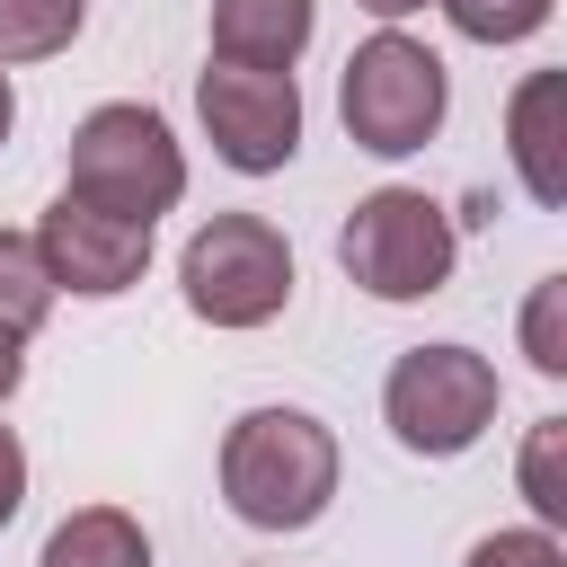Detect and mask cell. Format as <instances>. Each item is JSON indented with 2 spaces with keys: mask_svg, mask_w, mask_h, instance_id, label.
Masks as SVG:
<instances>
[{
  "mask_svg": "<svg viewBox=\"0 0 567 567\" xmlns=\"http://www.w3.org/2000/svg\"><path fill=\"white\" fill-rule=\"evenodd\" d=\"M434 9H443L452 35H470V44H523V35L549 27L558 0H434Z\"/></svg>",
  "mask_w": 567,
  "mask_h": 567,
  "instance_id": "obj_15",
  "label": "cell"
},
{
  "mask_svg": "<svg viewBox=\"0 0 567 567\" xmlns=\"http://www.w3.org/2000/svg\"><path fill=\"white\" fill-rule=\"evenodd\" d=\"M27 239H35L44 275H53V292H80V301H115V292H133L142 266H151V221L97 213V204H80V195H53Z\"/></svg>",
  "mask_w": 567,
  "mask_h": 567,
  "instance_id": "obj_8",
  "label": "cell"
},
{
  "mask_svg": "<svg viewBox=\"0 0 567 567\" xmlns=\"http://www.w3.org/2000/svg\"><path fill=\"white\" fill-rule=\"evenodd\" d=\"M80 27H89V0H0V71L71 53Z\"/></svg>",
  "mask_w": 567,
  "mask_h": 567,
  "instance_id": "obj_12",
  "label": "cell"
},
{
  "mask_svg": "<svg viewBox=\"0 0 567 567\" xmlns=\"http://www.w3.org/2000/svg\"><path fill=\"white\" fill-rule=\"evenodd\" d=\"M319 35V0H213V62L292 71Z\"/></svg>",
  "mask_w": 567,
  "mask_h": 567,
  "instance_id": "obj_10",
  "label": "cell"
},
{
  "mask_svg": "<svg viewBox=\"0 0 567 567\" xmlns=\"http://www.w3.org/2000/svg\"><path fill=\"white\" fill-rule=\"evenodd\" d=\"M523 496H532L540 532L567 523V416H540V425L523 434Z\"/></svg>",
  "mask_w": 567,
  "mask_h": 567,
  "instance_id": "obj_14",
  "label": "cell"
},
{
  "mask_svg": "<svg viewBox=\"0 0 567 567\" xmlns=\"http://www.w3.org/2000/svg\"><path fill=\"white\" fill-rule=\"evenodd\" d=\"M496 399H505V381H496V363L478 346H408L390 363V381H381V416L416 461L470 452L496 425Z\"/></svg>",
  "mask_w": 567,
  "mask_h": 567,
  "instance_id": "obj_5",
  "label": "cell"
},
{
  "mask_svg": "<svg viewBox=\"0 0 567 567\" xmlns=\"http://www.w3.org/2000/svg\"><path fill=\"white\" fill-rule=\"evenodd\" d=\"M461 567H567V549H558V532H540V523H523V532H487Z\"/></svg>",
  "mask_w": 567,
  "mask_h": 567,
  "instance_id": "obj_17",
  "label": "cell"
},
{
  "mask_svg": "<svg viewBox=\"0 0 567 567\" xmlns=\"http://www.w3.org/2000/svg\"><path fill=\"white\" fill-rule=\"evenodd\" d=\"M558 115H567V80L558 71H532L514 97H505V159H514V177H523V195L540 204V213H558L567 204V133H558Z\"/></svg>",
  "mask_w": 567,
  "mask_h": 567,
  "instance_id": "obj_9",
  "label": "cell"
},
{
  "mask_svg": "<svg viewBox=\"0 0 567 567\" xmlns=\"http://www.w3.org/2000/svg\"><path fill=\"white\" fill-rule=\"evenodd\" d=\"M337 434L310 408H248L221 434V505L248 532H310L337 496Z\"/></svg>",
  "mask_w": 567,
  "mask_h": 567,
  "instance_id": "obj_1",
  "label": "cell"
},
{
  "mask_svg": "<svg viewBox=\"0 0 567 567\" xmlns=\"http://www.w3.org/2000/svg\"><path fill=\"white\" fill-rule=\"evenodd\" d=\"M443 106H452V71L434 44L381 27L346 53V80H337V115H346V142L372 151V159H408L443 133Z\"/></svg>",
  "mask_w": 567,
  "mask_h": 567,
  "instance_id": "obj_2",
  "label": "cell"
},
{
  "mask_svg": "<svg viewBox=\"0 0 567 567\" xmlns=\"http://www.w3.org/2000/svg\"><path fill=\"white\" fill-rule=\"evenodd\" d=\"M523 354H532V372H567V275H540L532 284V301H523Z\"/></svg>",
  "mask_w": 567,
  "mask_h": 567,
  "instance_id": "obj_16",
  "label": "cell"
},
{
  "mask_svg": "<svg viewBox=\"0 0 567 567\" xmlns=\"http://www.w3.org/2000/svg\"><path fill=\"white\" fill-rule=\"evenodd\" d=\"M195 115H204L221 168H239V177H275V168L301 151V89H292V71H230V62H204Z\"/></svg>",
  "mask_w": 567,
  "mask_h": 567,
  "instance_id": "obj_7",
  "label": "cell"
},
{
  "mask_svg": "<svg viewBox=\"0 0 567 567\" xmlns=\"http://www.w3.org/2000/svg\"><path fill=\"white\" fill-rule=\"evenodd\" d=\"M44 310H53V275H44V257H35V239L27 230H0V337H35L44 328Z\"/></svg>",
  "mask_w": 567,
  "mask_h": 567,
  "instance_id": "obj_13",
  "label": "cell"
},
{
  "mask_svg": "<svg viewBox=\"0 0 567 567\" xmlns=\"http://www.w3.org/2000/svg\"><path fill=\"white\" fill-rule=\"evenodd\" d=\"M186 310L204 328H266L292 301V248L266 213H213L177 257Z\"/></svg>",
  "mask_w": 567,
  "mask_h": 567,
  "instance_id": "obj_6",
  "label": "cell"
},
{
  "mask_svg": "<svg viewBox=\"0 0 567 567\" xmlns=\"http://www.w3.org/2000/svg\"><path fill=\"white\" fill-rule=\"evenodd\" d=\"M18 505H27V452H18V434L0 425V532L18 523Z\"/></svg>",
  "mask_w": 567,
  "mask_h": 567,
  "instance_id": "obj_18",
  "label": "cell"
},
{
  "mask_svg": "<svg viewBox=\"0 0 567 567\" xmlns=\"http://www.w3.org/2000/svg\"><path fill=\"white\" fill-rule=\"evenodd\" d=\"M452 257H461L452 213L425 186H372V195H354V213L337 230V266L372 301H425V292H443Z\"/></svg>",
  "mask_w": 567,
  "mask_h": 567,
  "instance_id": "obj_4",
  "label": "cell"
},
{
  "mask_svg": "<svg viewBox=\"0 0 567 567\" xmlns=\"http://www.w3.org/2000/svg\"><path fill=\"white\" fill-rule=\"evenodd\" d=\"M35 567H151V532L124 505H80L44 532Z\"/></svg>",
  "mask_w": 567,
  "mask_h": 567,
  "instance_id": "obj_11",
  "label": "cell"
},
{
  "mask_svg": "<svg viewBox=\"0 0 567 567\" xmlns=\"http://www.w3.org/2000/svg\"><path fill=\"white\" fill-rule=\"evenodd\" d=\"M354 9H372V18H381V27H399V18H416V9H425V0H354Z\"/></svg>",
  "mask_w": 567,
  "mask_h": 567,
  "instance_id": "obj_20",
  "label": "cell"
},
{
  "mask_svg": "<svg viewBox=\"0 0 567 567\" xmlns=\"http://www.w3.org/2000/svg\"><path fill=\"white\" fill-rule=\"evenodd\" d=\"M9 124H18V89H9V71H0V142H9Z\"/></svg>",
  "mask_w": 567,
  "mask_h": 567,
  "instance_id": "obj_21",
  "label": "cell"
},
{
  "mask_svg": "<svg viewBox=\"0 0 567 567\" xmlns=\"http://www.w3.org/2000/svg\"><path fill=\"white\" fill-rule=\"evenodd\" d=\"M62 195H80L97 213H124V221H159L186 195V151L168 133V115L133 106V97L89 106L80 133H71V186Z\"/></svg>",
  "mask_w": 567,
  "mask_h": 567,
  "instance_id": "obj_3",
  "label": "cell"
},
{
  "mask_svg": "<svg viewBox=\"0 0 567 567\" xmlns=\"http://www.w3.org/2000/svg\"><path fill=\"white\" fill-rule=\"evenodd\" d=\"M18 381H27V354H18V337H0V408L18 399Z\"/></svg>",
  "mask_w": 567,
  "mask_h": 567,
  "instance_id": "obj_19",
  "label": "cell"
}]
</instances>
